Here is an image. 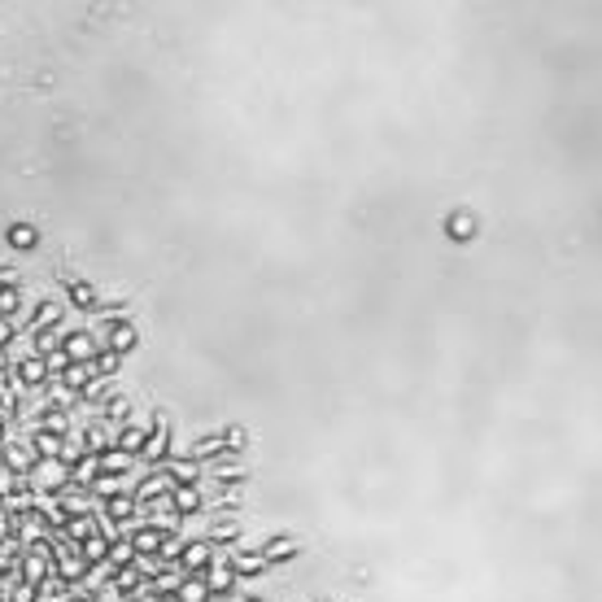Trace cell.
<instances>
[{
    "instance_id": "cell-1",
    "label": "cell",
    "mask_w": 602,
    "mask_h": 602,
    "mask_svg": "<svg viewBox=\"0 0 602 602\" xmlns=\"http://www.w3.org/2000/svg\"><path fill=\"white\" fill-rule=\"evenodd\" d=\"M35 468H39V454L27 445V436H9L0 445V471L4 476H31Z\"/></svg>"
},
{
    "instance_id": "cell-2",
    "label": "cell",
    "mask_w": 602,
    "mask_h": 602,
    "mask_svg": "<svg viewBox=\"0 0 602 602\" xmlns=\"http://www.w3.org/2000/svg\"><path fill=\"white\" fill-rule=\"evenodd\" d=\"M62 354H66V367H88L100 354V336L88 332V328H74V332L62 336Z\"/></svg>"
},
{
    "instance_id": "cell-3",
    "label": "cell",
    "mask_w": 602,
    "mask_h": 602,
    "mask_svg": "<svg viewBox=\"0 0 602 602\" xmlns=\"http://www.w3.org/2000/svg\"><path fill=\"white\" fill-rule=\"evenodd\" d=\"M219 559V550H210L201 537H184V546H179V555H175V568H179V576H201V572L210 568Z\"/></svg>"
},
{
    "instance_id": "cell-4",
    "label": "cell",
    "mask_w": 602,
    "mask_h": 602,
    "mask_svg": "<svg viewBox=\"0 0 602 602\" xmlns=\"http://www.w3.org/2000/svg\"><path fill=\"white\" fill-rule=\"evenodd\" d=\"M135 345H140V332H135L132 319L109 323V332H105V340H100V349H109L114 358H127V354H135Z\"/></svg>"
},
{
    "instance_id": "cell-5",
    "label": "cell",
    "mask_w": 602,
    "mask_h": 602,
    "mask_svg": "<svg viewBox=\"0 0 602 602\" xmlns=\"http://www.w3.org/2000/svg\"><path fill=\"white\" fill-rule=\"evenodd\" d=\"M167 506L179 520H197L201 511H205V494H201V485H179V489H170Z\"/></svg>"
},
{
    "instance_id": "cell-6",
    "label": "cell",
    "mask_w": 602,
    "mask_h": 602,
    "mask_svg": "<svg viewBox=\"0 0 602 602\" xmlns=\"http://www.w3.org/2000/svg\"><path fill=\"white\" fill-rule=\"evenodd\" d=\"M144 441H149V419L144 424H123L118 433H114V450H123V454H132L135 463H140V454H144Z\"/></svg>"
},
{
    "instance_id": "cell-7",
    "label": "cell",
    "mask_w": 602,
    "mask_h": 602,
    "mask_svg": "<svg viewBox=\"0 0 602 602\" xmlns=\"http://www.w3.org/2000/svg\"><path fill=\"white\" fill-rule=\"evenodd\" d=\"M228 568L236 572V580H254V576L271 572V563L258 550H232V555H228Z\"/></svg>"
},
{
    "instance_id": "cell-8",
    "label": "cell",
    "mask_w": 602,
    "mask_h": 602,
    "mask_svg": "<svg viewBox=\"0 0 602 602\" xmlns=\"http://www.w3.org/2000/svg\"><path fill=\"white\" fill-rule=\"evenodd\" d=\"M254 550L267 559L271 568H275V563H293V559L301 555V546L293 541V537H267V541H262V546H254Z\"/></svg>"
},
{
    "instance_id": "cell-9",
    "label": "cell",
    "mask_w": 602,
    "mask_h": 602,
    "mask_svg": "<svg viewBox=\"0 0 602 602\" xmlns=\"http://www.w3.org/2000/svg\"><path fill=\"white\" fill-rule=\"evenodd\" d=\"M62 284H66L70 301H74V310H83V314H92V310H97V305H100L97 288H92L88 280H79V275H62Z\"/></svg>"
},
{
    "instance_id": "cell-10",
    "label": "cell",
    "mask_w": 602,
    "mask_h": 602,
    "mask_svg": "<svg viewBox=\"0 0 602 602\" xmlns=\"http://www.w3.org/2000/svg\"><path fill=\"white\" fill-rule=\"evenodd\" d=\"M445 236L459 240V245L476 240V214H471V210H454V214L445 219Z\"/></svg>"
},
{
    "instance_id": "cell-11",
    "label": "cell",
    "mask_w": 602,
    "mask_h": 602,
    "mask_svg": "<svg viewBox=\"0 0 602 602\" xmlns=\"http://www.w3.org/2000/svg\"><path fill=\"white\" fill-rule=\"evenodd\" d=\"M100 424L109 428V433H118L123 424H132V401L127 398H109L100 406Z\"/></svg>"
},
{
    "instance_id": "cell-12",
    "label": "cell",
    "mask_w": 602,
    "mask_h": 602,
    "mask_svg": "<svg viewBox=\"0 0 602 602\" xmlns=\"http://www.w3.org/2000/svg\"><path fill=\"white\" fill-rule=\"evenodd\" d=\"M57 323H62V305H57V301H39L35 314H31V323H27V336L48 332V328H57Z\"/></svg>"
},
{
    "instance_id": "cell-13",
    "label": "cell",
    "mask_w": 602,
    "mask_h": 602,
    "mask_svg": "<svg viewBox=\"0 0 602 602\" xmlns=\"http://www.w3.org/2000/svg\"><path fill=\"white\" fill-rule=\"evenodd\" d=\"M9 245H13L18 254H31L35 245H39V232H35L31 223H13V228H9Z\"/></svg>"
},
{
    "instance_id": "cell-14",
    "label": "cell",
    "mask_w": 602,
    "mask_h": 602,
    "mask_svg": "<svg viewBox=\"0 0 602 602\" xmlns=\"http://www.w3.org/2000/svg\"><path fill=\"white\" fill-rule=\"evenodd\" d=\"M88 367H92V375H97V380H114V375H118V367H123V358H114L109 349H100Z\"/></svg>"
},
{
    "instance_id": "cell-15",
    "label": "cell",
    "mask_w": 602,
    "mask_h": 602,
    "mask_svg": "<svg viewBox=\"0 0 602 602\" xmlns=\"http://www.w3.org/2000/svg\"><path fill=\"white\" fill-rule=\"evenodd\" d=\"M22 310V293L18 288H0V319H18Z\"/></svg>"
},
{
    "instance_id": "cell-16",
    "label": "cell",
    "mask_w": 602,
    "mask_h": 602,
    "mask_svg": "<svg viewBox=\"0 0 602 602\" xmlns=\"http://www.w3.org/2000/svg\"><path fill=\"white\" fill-rule=\"evenodd\" d=\"M18 340V319H0V349H9Z\"/></svg>"
},
{
    "instance_id": "cell-17",
    "label": "cell",
    "mask_w": 602,
    "mask_h": 602,
    "mask_svg": "<svg viewBox=\"0 0 602 602\" xmlns=\"http://www.w3.org/2000/svg\"><path fill=\"white\" fill-rule=\"evenodd\" d=\"M0 288H18V271L13 267H0Z\"/></svg>"
},
{
    "instance_id": "cell-18",
    "label": "cell",
    "mask_w": 602,
    "mask_h": 602,
    "mask_svg": "<svg viewBox=\"0 0 602 602\" xmlns=\"http://www.w3.org/2000/svg\"><path fill=\"white\" fill-rule=\"evenodd\" d=\"M319 602H332V598H319Z\"/></svg>"
}]
</instances>
